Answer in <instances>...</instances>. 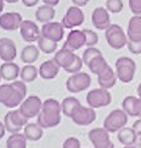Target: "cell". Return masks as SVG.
Returning <instances> with one entry per match:
<instances>
[{
	"mask_svg": "<svg viewBox=\"0 0 141 148\" xmlns=\"http://www.w3.org/2000/svg\"><path fill=\"white\" fill-rule=\"evenodd\" d=\"M136 147L141 148V134H137V139H136Z\"/></svg>",
	"mask_w": 141,
	"mask_h": 148,
	"instance_id": "46",
	"label": "cell"
},
{
	"mask_svg": "<svg viewBox=\"0 0 141 148\" xmlns=\"http://www.w3.org/2000/svg\"><path fill=\"white\" fill-rule=\"evenodd\" d=\"M80 102L78 101L75 97H67V98H65L61 103V107H62V112L63 115L69 118H73V115L77 112V110L80 107Z\"/></svg>",
	"mask_w": 141,
	"mask_h": 148,
	"instance_id": "27",
	"label": "cell"
},
{
	"mask_svg": "<svg viewBox=\"0 0 141 148\" xmlns=\"http://www.w3.org/2000/svg\"><path fill=\"white\" fill-rule=\"evenodd\" d=\"M62 25L66 29H73L75 27H79L84 23V13L79 7L74 5V7H69V9L66 11L65 16L62 17Z\"/></svg>",
	"mask_w": 141,
	"mask_h": 148,
	"instance_id": "11",
	"label": "cell"
},
{
	"mask_svg": "<svg viewBox=\"0 0 141 148\" xmlns=\"http://www.w3.org/2000/svg\"><path fill=\"white\" fill-rule=\"evenodd\" d=\"M95 119H96L95 108L84 107V106H80L77 110V112L73 115V118H71V120L78 126H90L92 122H95Z\"/></svg>",
	"mask_w": 141,
	"mask_h": 148,
	"instance_id": "15",
	"label": "cell"
},
{
	"mask_svg": "<svg viewBox=\"0 0 141 148\" xmlns=\"http://www.w3.org/2000/svg\"><path fill=\"white\" fill-rule=\"evenodd\" d=\"M127 123H128V115H127L125 111L123 108H115L104 119L103 127L110 134H112V132H119L120 130L127 126Z\"/></svg>",
	"mask_w": 141,
	"mask_h": 148,
	"instance_id": "4",
	"label": "cell"
},
{
	"mask_svg": "<svg viewBox=\"0 0 141 148\" xmlns=\"http://www.w3.org/2000/svg\"><path fill=\"white\" fill-rule=\"evenodd\" d=\"M123 148H137L136 145H125V147H123Z\"/></svg>",
	"mask_w": 141,
	"mask_h": 148,
	"instance_id": "50",
	"label": "cell"
},
{
	"mask_svg": "<svg viewBox=\"0 0 141 148\" xmlns=\"http://www.w3.org/2000/svg\"><path fill=\"white\" fill-rule=\"evenodd\" d=\"M74 58H75V53L71 52V50H69V49L62 48V49H59L58 52L54 53V58L53 60H54L55 64L58 65L59 68L66 69L69 65L73 62Z\"/></svg>",
	"mask_w": 141,
	"mask_h": 148,
	"instance_id": "24",
	"label": "cell"
},
{
	"mask_svg": "<svg viewBox=\"0 0 141 148\" xmlns=\"http://www.w3.org/2000/svg\"><path fill=\"white\" fill-rule=\"evenodd\" d=\"M5 3H9V4H13V3H17L18 0H4Z\"/></svg>",
	"mask_w": 141,
	"mask_h": 148,
	"instance_id": "49",
	"label": "cell"
},
{
	"mask_svg": "<svg viewBox=\"0 0 141 148\" xmlns=\"http://www.w3.org/2000/svg\"><path fill=\"white\" fill-rule=\"evenodd\" d=\"M59 66L55 64L54 60H48L44 61L40 66V77H42L44 79H53L58 75L59 73Z\"/></svg>",
	"mask_w": 141,
	"mask_h": 148,
	"instance_id": "23",
	"label": "cell"
},
{
	"mask_svg": "<svg viewBox=\"0 0 141 148\" xmlns=\"http://www.w3.org/2000/svg\"><path fill=\"white\" fill-rule=\"evenodd\" d=\"M83 33L86 36V45L87 48H91V46H95L99 42V36L96 32L91 31V29H83Z\"/></svg>",
	"mask_w": 141,
	"mask_h": 148,
	"instance_id": "37",
	"label": "cell"
},
{
	"mask_svg": "<svg viewBox=\"0 0 141 148\" xmlns=\"http://www.w3.org/2000/svg\"><path fill=\"white\" fill-rule=\"evenodd\" d=\"M100 56H103L100 50L96 49L95 46H91V48H87V49L83 52L82 60H83V62H84L86 65H89L94 58H96V57H100Z\"/></svg>",
	"mask_w": 141,
	"mask_h": 148,
	"instance_id": "34",
	"label": "cell"
},
{
	"mask_svg": "<svg viewBox=\"0 0 141 148\" xmlns=\"http://www.w3.org/2000/svg\"><path fill=\"white\" fill-rule=\"evenodd\" d=\"M20 34L25 42H34L41 37V29L31 20H24L20 27Z\"/></svg>",
	"mask_w": 141,
	"mask_h": 148,
	"instance_id": "14",
	"label": "cell"
},
{
	"mask_svg": "<svg viewBox=\"0 0 141 148\" xmlns=\"http://www.w3.org/2000/svg\"><path fill=\"white\" fill-rule=\"evenodd\" d=\"M3 123L8 132L17 134L21 131V128H24L28 124V118H25L20 112V110H11L5 114Z\"/></svg>",
	"mask_w": 141,
	"mask_h": 148,
	"instance_id": "6",
	"label": "cell"
},
{
	"mask_svg": "<svg viewBox=\"0 0 141 148\" xmlns=\"http://www.w3.org/2000/svg\"><path fill=\"white\" fill-rule=\"evenodd\" d=\"M40 52L41 50H40L38 46L33 45V44H29V45H27L24 49L21 50V54H20L21 61L27 65L33 64V62H36L37 60H38V57H40Z\"/></svg>",
	"mask_w": 141,
	"mask_h": 148,
	"instance_id": "25",
	"label": "cell"
},
{
	"mask_svg": "<svg viewBox=\"0 0 141 148\" xmlns=\"http://www.w3.org/2000/svg\"><path fill=\"white\" fill-rule=\"evenodd\" d=\"M42 1L46 4V5H50V7L58 5V3H59V0H42Z\"/></svg>",
	"mask_w": 141,
	"mask_h": 148,
	"instance_id": "44",
	"label": "cell"
},
{
	"mask_svg": "<svg viewBox=\"0 0 141 148\" xmlns=\"http://www.w3.org/2000/svg\"><path fill=\"white\" fill-rule=\"evenodd\" d=\"M3 9H4V0H0V15L3 13Z\"/></svg>",
	"mask_w": 141,
	"mask_h": 148,
	"instance_id": "47",
	"label": "cell"
},
{
	"mask_svg": "<svg viewBox=\"0 0 141 148\" xmlns=\"http://www.w3.org/2000/svg\"><path fill=\"white\" fill-rule=\"evenodd\" d=\"M38 75H40V70L32 64L31 65H25L24 68L21 69V71H20V78H21V81L25 82V83L33 82Z\"/></svg>",
	"mask_w": 141,
	"mask_h": 148,
	"instance_id": "30",
	"label": "cell"
},
{
	"mask_svg": "<svg viewBox=\"0 0 141 148\" xmlns=\"http://www.w3.org/2000/svg\"><path fill=\"white\" fill-rule=\"evenodd\" d=\"M7 148H27V138L24 134H11L7 139Z\"/></svg>",
	"mask_w": 141,
	"mask_h": 148,
	"instance_id": "32",
	"label": "cell"
},
{
	"mask_svg": "<svg viewBox=\"0 0 141 148\" xmlns=\"http://www.w3.org/2000/svg\"><path fill=\"white\" fill-rule=\"evenodd\" d=\"M132 128L136 131V134H141V118H138L135 123H133Z\"/></svg>",
	"mask_w": 141,
	"mask_h": 148,
	"instance_id": "41",
	"label": "cell"
},
{
	"mask_svg": "<svg viewBox=\"0 0 141 148\" xmlns=\"http://www.w3.org/2000/svg\"><path fill=\"white\" fill-rule=\"evenodd\" d=\"M20 71L21 69L15 62H4L0 66V75L4 81H16L17 77H20Z\"/></svg>",
	"mask_w": 141,
	"mask_h": 148,
	"instance_id": "22",
	"label": "cell"
},
{
	"mask_svg": "<svg viewBox=\"0 0 141 148\" xmlns=\"http://www.w3.org/2000/svg\"><path fill=\"white\" fill-rule=\"evenodd\" d=\"M62 107L58 101L53 98L46 99L42 103L41 112L37 116V124L42 128H53L61 123Z\"/></svg>",
	"mask_w": 141,
	"mask_h": 148,
	"instance_id": "2",
	"label": "cell"
},
{
	"mask_svg": "<svg viewBox=\"0 0 141 148\" xmlns=\"http://www.w3.org/2000/svg\"><path fill=\"white\" fill-rule=\"evenodd\" d=\"M4 134H5V126H4V123L0 122V139L4 136Z\"/></svg>",
	"mask_w": 141,
	"mask_h": 148,
	"instance_id": "45",
	"label": "cell"
},
{
	"mask_svg": "<svg viewBox=\"0 0 141 148\" xmlns=\"http://www.w3.org/2000/svg\"><path fill=\"white\" fill-rule=\"evenodd\" d=\"M71 1L74 3V5H77V7H79V8H80V7L87 5L90 0H71Z\"/></svg>",
	"mask_w": 141,
	"mask_h": 148,
	"instance_id": "43",
	"label": "cell"
},
{
	"mask_svg": "<svg viewBox=\"0 0 141 148\" xmlns=\"http://www.w3.org/2000/svg\"><path fill=\"white\" fill-rule=\"evenodd\" d=\"M106 40L112 49H121L128 44V36L123 31V28L117 24H111L106 29Z\"/></svg>",
	"mask_w": 141,
	"mask_h": 148,
	"instance_id": "5",
	"label": "cell"
},
{
	"mask_svg": "<svg viewBox=\"0 0 141 148\" xmlns=\"http://www.w3.org/2000/svg\"><path fill=\"white\" fill-rule=\"evenodd\" d=\"M37 46L40 48L41 52L46 53V54L54 53L55 50H57V42H55V41L49 40V38H45V37H42V36L37 40Z\"/></svg>",
	"mask_w": 141,
	"mask_h": 148,
	"instance_id": "33",
	"label": "cell"
},
{
	"mask_svg": "<svg viewBox=\"0 0 141 148\" xmlns=\"http://www.w3.org/2000/svg\"><path fill=\"white\" fill-rule=\"evenodd\" d=\"M86 102L89 107L91 108H100V107H106L112 102V97L111 92L106 89H92L91 91L86 95Z\"/></svg>",
	"mask_w": 141,
	"mask_h": 148,
	"instance_id": "7",
	"label": "cell"
},
{
	"mask_svg": "<svg viewBox=\"0 0 141 148\" xmlns=\"http://www.w3.org/2000/svg\"><path fill=\"white\" fill-rule=\"evenodd\" d=\"M22 4H24L25 7H28V8H31V7H34L40 0H21Z\"/></svg>",
	"mask_w": 141,
	"mask_h": 148,
	"instance_id": "42",
	"label": "cell"
},
{
	"mask_svg": "<svg viewBox=\"0 0 141 148\" xmlns=\"http://www.w3.org/2000/svg\"><path fill=\"white\" fill-rule=\"evenodd\" d=\"M116 81H117V75H116V71L114 69L108 66L103 73H100L98 75V83L99 86L101 89H106V90H110L116 85Z\"/></svg>",
	"mask_w": 141,
	"mask_h": 148,
	"instance_id": "20",
	"label": "cell"
},
{
	"mask_svg": "<svg viewBox=\"0 0 141 148\" xmlns=\"http://www.w3.org/2000/svg\"><path fill=\"white\" fill-rule=\"evenodd\" d=\"M62 148H80L79 139H78V138H74V136H71V138H67L63 142V145H62Z\"/></svg>",
	"mask_w": 141,
	"mask_h": 148,
	"instance_id": "39",
	"label": "cell"
},
{
	"mask_svg": "<svg viewBox=\"0 0 141 148\" xmlns=\"http://www.w3.org/2000/svg\"><path fill=\"white\" fill-rule=\"evenodd\" d=\"M22 17L20 13L17 12H5L0 15V28L4 29V31H16V29H20L22 24Z\"/></svg>",
	"mask_w": 141,
	"mask_h": 148,
	"instance_id": "13",
	"label": "cell"
},
{
	"mask_svg": "<svg viewBox=\"0 0 141 148\" xmlns=\"http://www.w3.org/2000/svg\"><path fill=\"white\" fill-rule=\"evenodd\" d=\"M115 71L117 79H120L123 83L132 82L136 74V62L129 57H120L115 62Z\"/></svg>",
	"mask_w": 141,
	"mask_h": 148,
	"instance_id": "3",
	"label": "cell"
},
{
	"mask_svg": "<svg viewBox=\"0 0 141 148\" xmlns=\"http://www.w3.org/2000/svg\"><path fill=\"white\" fill-rule=\"evenodd\" d=\"M44 135L42 127L38 126L37 123H28L24 127V136L27 138V140L31 142H38Z\"/></svg>",
	"mask_w": 141,
	"mask_h": 148,
	"instance_id": "28",
	"label": "cell"
},
{
	"mask_svg": "<svg viewBox=\"0 0 141 148\" xmlns=\"http://www.w3.org/2000/svg\"><path fill=\"white\" fill-rule=\"evenodd\" d=\"M128 41H141V15L132 16L127 28Z\"/></svg>",
	"mask_w": 141,
	"mask_h": 148,
	"instance_id": "21",
	"label": "cell"
},
{
	"mask_svg": "<svg viewBox=\"0 0 141 148\" xmlns=\"http://www.w3.org/2000/svg\"><path fill=\"white\" fill-rule=\"evenodd\" d=\"M137 134L132 127H124L117 132V140L125 147V145H135Z\"/></svg>",
	"mask_w": 141,
	"mask_h": 148,
	"instance_id": "26",
	"label": "cell"
},
{
	"mask_svg": "<svg viewBox=\"0 0 141 148\" xmlns=\"http://www.w3.org/2000/svg\"><path fill=\"white\" fill-rule=\"evenodd\" d=\"M16 56H17L16 44L7 37L0 38V58L4 62H13Z\"/></svg>",
	"mask_w": 141,
	"mask_h": 148,
	"instance_id": "18",
	"label": "cell"
},
{
	"mask_svg": "<svg viewBox=\"0 0 141 148\" xmlns=\"http://www.w3.org/2000/svg\"><path fill=\"white\" fill-rule=\"evenodd\" d=\"M123 7V0H106V8L110 13H120Z\"/></svg>",
	"mask_w": 141,
	"mask_h": 148,
	"instance_id": "35",
	"label": "cell"
},
{
	"mask_svg": "<svg viewBox=\"0 0 141 148\" xmlns=\"http://www.w3.org/2000/svg\"><path fill=\"white\" fill-rule=\"evenodd\" d=\"M128 5L133 15H141V0H128Z\"/></svg>",
	"mask_w": 141,
	"mask_h": 148,
	"instance_id": "38",
	"label": "cell"
},
{
	"mask_svg": "<svg viewBox=\"0 0 141 148\" xmlns=\"http://www.w3.org/2000/svg\"><path fill=\"white\" fill-rule=\"evenodd\" d=\"M83 65H84V62H83V60L80 58L79 56L75 54V58L73 60V62H71L70 65H69L67 68L65 69V70L67 71L69 74H75V73H79L80 70H82Z\"/></svg>",
	"mask_w": 141,
	"mask_h": 148,
	"instance_id": "36",
	"label": "cell"
},
{
	"mask_svg": "<svg viewBox=\"0 0 141 148\" xmlns=\"http://www.w3.org/2000/svg\"><path fill=\"white\" fill-rule=\"evenodd\" d=\"M1 79H3V78H1V75H0V81H1Z\"/></svg>",
	"mask_w": 141,
	"mask_h": 148,
	"instance_id": "51",
	"label": "cell"
},
{
	"mask_svg": "<svg viewBox=\"0 0 141 148\" xmlns=\"http://www.w3.org/2000/svg\"><path fill=\"white\" fill-rule=\"evenodd\" d=\"M127 48L132 54H141V41H128Z\"/></svg>",
	"mask_w": 141,
	"mask_h": 148,
	"instance_id": "40",
	"label": "cell"
},
{
	"mask_svg": "<svg viewBox=\"0 0 141 148\" xmlns=\"http://www.w3.org/2000/svg\"><path fill=\"white\" fill-rule=\"evenodd\" d=\"M90 85H91V77H90V74L84 73V71L71 74L66 81V89L73 94L89 89Z\"/></svg>",
	"mask_w": 141,
	"mask_h": 148,
	"instance_id": "8",
	"label": "cell"
},
{
	"mask_svg": "<svg viewBox=\"0 0 141 148\" xmlns=\"http://www.w3.org/2000/svg\"><path fill=\"white\" fill-rule=\"evenodd\" d=\"M84 45H86V36H84L83 31L73 29L71 32H69L66 42L63 44V48L71 50V52H75V50H79Z\"/></svg>",
	"mask_w": 141,
	"mask_h": 148,
	"instance_id": "17",
	"label": "cell"
},
{
	"mask_svg": "<svg viewBox=\"0 0 141 148\" xmlns=\"http://www.w3.org/2000/svg\"><path fill=\"white\" fill-rule=\"evenodd\" d=\"M121 108L128 116L141 118V99L135 95H128L121 102Z\"/></svg>",
	"mask_w": 141,
	"mask_h": 148,
	"instance_id": "19",
	"label": "cell"
},
{
	"mask_svg": "<svg viewBox=\"0 0 141 148\" xmlns=\"http://www.w3.org/2000/svg\"><path fill=\"white\" fill-rule=\"evenodd\" d=\"M54 16H55L54 7L46 5V4L38 7V8H37V11H36V18H37V21L44 23V24H46V23H50L53 18H54Z\"/></svg>",
	"mask_w": 141,
	"mask_h": 148,
	"instance_id": "29",
	"label": "cell"
},
{
	"mask_svg": "<svg viewBox=\"0 0 141 148\" xmlns=\"http://www.w3.org/2000/svg\"><path fill=\"white\" fill-rule=\"evenodd\" d=\"M137 97L141 99V82H140V85L137 86Z\"/></svg>",
	"mask_w": 141,
	"mask_h": 148,
	"instance_id": "48",
	"label": "cell"
},
{
	"mask_svg": "<svg viewBox=\"0 0 141 148\" xmlns=\"http://www.w3.org/2000/svg\"><path fill=\"white\" fill-rule=\"evenodd\" d=\"M89 139L92 143L94 148H115L114 143L111 142L110 132L104 127H98V128L90 130Z\"/></svg>",
	"mask_w": 141,
	"mask_h": 148,
	"instance_id": "9",
	"label": "cell"
},
{
	"mask_svg": "<svg viewBox=\"0 0 141 148\" xmlns=\"http://www.w3.org/2000/svg\"><path fill=\"white\" fill-rule=\"evenodd\" d=\"M63 34H65V27L62 25V23L58 21L46 23L41 28V36L45 37V38H49L52 41H55V42H59L63 38Z\"/></svg>",
	"mask_w": 141,
	"mask_h": 148,
	"instance_id": "12",
	"label": "cell"
},
{
	"mask_svg": "<svg viewBox=\"0 0 141 148\" xmlns=\"http://www.w3.org/2000/svg\"><path fill=\"white\" fill-rule=\"evenodd\" d=\"M91 21H92V25L96 29L106 31L111 25V17H110V12L107 11V8L98 7V8L94 9L92 16H91Z\"/></svg>",
	"mask_w": 141,
	"mask_h": 148,
	"instance_id": "16",
	"label": "cell"
},
{
	"mask_svg": "<svg viewBox=\"0 0 141 148\" xmlns=\"http://www.w3.org/2000/svg\"><path fill=\"white\" fill-rule=\"evenodd\" d=\"M87 66H89L90 71H91L92 74H96V75H99V74L103 73V71H104L106 69L110 66V65H108V62L106 61L104 57H103V56H100V57H96V58L92 60V61L90 62Z\"/></svg>",
	"mask_w": 141,
	"mask_h": 148,
	"instance_id": "31",
	"label": "cell"
},
{
	"mask_svg": "<svg viewBox=\"0 0 141 148\" xmlns=\"http://www.w3.org/2000/svg\"><path fill=\"white\" fill-rule=\"evenodd\" d=\"M42 103L44 102L40 99V97L37 95H31L28 98L24 99L18 110L28 119H32V118L38 116V114L41 112V108H42Z\"/></svg>",
	"mask_w": 141,
	"mask_h": 148,
	"instance_id": "10",
	"label": "cell"
},
{
	"mask_svg": "<svg viewBox=\"0 0 141 148\" xmlns=\"http://www.w3.org/2000/svg\"><path fill=\"white\" fill-rule=\"evenodd\" d=\"M27 95V85L22 81L0 85V103L8 108H15L24 102Z\"/></svg>",
	"mask_w": 141,
	"mask_h": 148,
	"instance_id": "1",
	"label": "cell"
}]
</instances>
